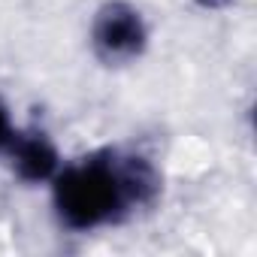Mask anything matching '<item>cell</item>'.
<instances>
[{"instance_id": "5b68a950", "label": "cell", "mask_w": 257, "mask_h": 257, "mask_svg": "<svg viewBox=\"0 0 257 257\" xmlns=\"http://www.w3.org/2000/svg\"><path fill=\"white\" fill-rule=\"evenodd\" d=\"M194 4H197L200 10H206V13H215V10H227V7H233L236 0H194Z\"/></svg>"}, {"instance_id": "7a4b0ae2", "label": "cell", "mask_w": 257, "mask_h": 257, "mask_svg": "<svg viewBox=\"0 0 257 257\" xmlns=\"http://www.w3.org/2000/svg\"><path fill=\"white\" fill-rule=\"evenodd\" d=\"M88 46L97 64L109 70L134 67L152 46V28L146 13L131 0H103L91 16Z\"/></svg>"}, {"instance_id": "3957f363", "label": "cell", "mask_w": 257, "mask_h": 257, "mask_svg": "<svg viewBox=\"0 0 257 257\" xmlns=\"http://www.w3.org/2000/svg\"><path fill=\"white\" fill-rule=\"evenodd\" d=\"M4 161L13 179L22 182L25 188H49V182L58 176L67 158L49 127L34 121V124H19V134L10 143Z\"/></svg>"}, {"instance_id": "277c9868", "label": "cell", "mask_w": 257, "mask_h": 257, "mask_svg": "<svg viewBox=\"0 0 257 257\" xmlns=\"http://www.w3.org/2000/svg\"><path fill=\"white\" fill-rule=\"evenodd\" d=\"M16 134H19L16 112H13V106L7 103V97L0 94V158L7 155V149H10V143L16 140Z\"/></svg>"}, {"instance_id": "6da1fadb", "label": "cell", "mask_w": 257, "mask_h": 257, "mask_svg": "<svg viewBox=\"0 0 257 257\" xmlns=\"http://www.w3.org/2000/svg\"><path fill=\"white\" fill-rule=\"evenodd\" d=\"M164 197L161 167L140 149L103 146L64 161L49 182L55 224L73 236H91L149 215Z\"/></svg>"}]
</instances>
